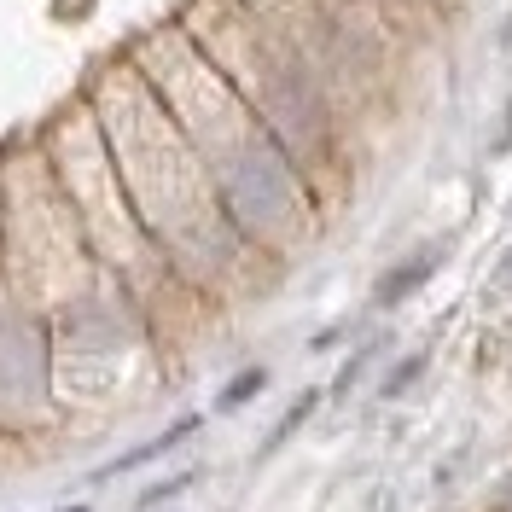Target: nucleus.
Wrapping results in <instances>:
<instances>
[{
  "label": "nucleus",
  "instance_id": "0eeeda50",
  "mask_svg": "<svg viewBox=\"0 0 512 512\" xmlns=\"http://www.w3.org/2000/svg\"><path fill=\"white\" fill-rule=\"evenodd\" d=\"M501 286H507V291H512V251H507V256H501Z\"/></svg>",
  "mask_w": 512,
  "mask_h": 512
},
{
  "label": "nucleus",
  "instance_id": "423d86ee",
  "mask_svg": "<svg viewBox=\"0 0 512 512\" xmlns=\"http://www.w3.org/2000/svg\"><path fill=\"white\" fill-rule=\"evenodd\" d=\"M495 152H512V105H507V123H501V140H495Z\"/></svg>",
  "mask_w": 512,
  "mask_h": 512
},
{
  "label": "nucleus",
  "instance_id": "6e6552de",
  "mask_svg": "<svg viewBox=\"0 0 512 512\" xmlns=\"http://www.w3.org/2000/svg\"><path fill=\"white\" fill-rule=\"evenodd\" d=\"M501 507H507V512H512V478H507V483H501Z\"/></svg>",
  "mask_w": 512,
  "mask_h": 512
},
{
  "label": "nucleus",
  "instance_id": "20e7f679",
  "mask_svg": "<svg viewBox=\"0 0 512 512\" xmlns=\"http://www.w3.org/2000/svg\"><path fill=\"white\" fill-rule=\"evenodd\" d=\"M262 384H268V373H262V367H245V373H239V379L222 390V402H216V408H245Z\"/></svg>",
  "mask_w": 512,
  "mask_h": 512
},
{
  "label": "nucleus",
  "instance_id": "39448f33",
  "mask_svg": "<svg viewBox=\"0 0 512 512\" xmlns=\"http://www.w3.org/2000/svg\"><path fill=\"white\" fill-rule=\"evenodd\" d=\"M419 373H425V355H408V361H402V367L390 373V384H384L379 396H384V402H390V396H402V390H408V384H414Z\"/></svg>",
  "mask_w": 512,
  "mask_h": 512
},
{
  "label": "nucleus",
  "instance_id": "1a4fd4ad",
  "mask_svg": "<svg viewBox=\"0 0 512 512\" xmlns=\"http://www.w3.org/2000/svg\"><path fill=\"white\" fill-rule=\"evenodd\" d=\"M59 512H88V507H59Z\"/></svg>",
  "mask_w": 512,
  "mask_h": 512
},
{
  "label": "nucleus",
  "instance_id": "f257e3e1",
  "mask_svg": "<svg viewBox=\"0 0 512 512\" xmlns=\"http://www.w3.org/2000/svg\"><path fill=\"white\" fill-rule=\"evenodd\" d=\"M443 256H448V245H431V251H414L402 268H390V274L379 280V309H396L402 297H414V291L437 274V262H443Z\"/></svg>",
  "mask_w": 512,
  "mask_h": 512
},
{
  "label": "nucleus",
  "instance_id": "f03ea898",
  "mask_svg": "<svg viewBox=\"0 0 512 512\" xmlns=\"http://www.w3.org/2000/svg\"><path fill=\"white\" fill-rule=\"evenodd\" d=\"M192 431H198V414L175 419V425H169L163 437H152V443H140V448H134V454H123V460H111V466H105L99 478H117V472H134V466H146V460H158V454H169V448H175V443H187Z\"/></svg>",
  "mask_w": 512,
  "mask_h": 512
},
{
  "label": "nucleus",
  "instance_id": "7ed1b4c3",
  "mask_svg": "<svg viewBox=\"0 0 512 512\" xmlns=\"http://www.w3.org/2000/svg\"><path fill=\"white\" fill-rule=\"evenodd\" d=\"M315 408H320V390H303V396H297V408H291V414L280 419V431H274V437H268V443H262V454H274V448L286 443L291 431H297V425H303V419L315 414Z\"/></svg>",
  "mask_w": 512,
  "mask_h": 512
}]
</instances>
